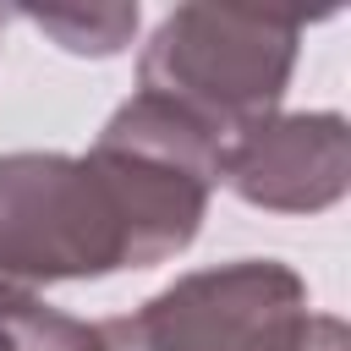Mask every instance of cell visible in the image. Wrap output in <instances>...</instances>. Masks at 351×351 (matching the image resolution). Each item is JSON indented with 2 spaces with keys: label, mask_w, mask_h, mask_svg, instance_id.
<instances>
[{
  "label": "cell",
  "mask_w": 351,
  "mask_h": 351,
  "mask_svg": "<svg viewBox=\"0 0 351 351\" xmlns=\"http://www.w3.org/2000/svg\"><path fill=\"white\" fill-rule=\"evenodd\" d=\"M225 137L132 93L88 154H0V307L66 280H110L186 252L219 186Z\"/></svg>",
  "instance_id": "6da1fadb"
},
{
  "label": "cell",
  "mask_w": 351,
  "mask_h": 351,
  "mask_svg": "<svg viewBox=\"0 0 351 351\" xmlns=\"http://www.w3.org/2000/svg\"><path fill=\"white\" fill-rule=\"evenodd\" d=\"M302 16L274 11H230V5H176L159 16L137 55V93H154L219 137L280 110L296 55Z\"/></svg>",
  "instance_id": "7a4b0ae2"
},
{
  "label": "cell",
  "mask_w": 351,
  "mask_h": 351,
  "mask_svg": "<svg viewBox=\"0 0 351 351\" xmlns=\"http://www.w3.org/2000/svg\"><path fill=\"white\" fill-rule=\"evenodd\" d=\"M0 318H5L11 351H104V340H99V324H88V318H71V313L49 307L44 296H38V302L0 307Z\"/></svg>",
  "instance_id": "8992f818"
},
{
  "label": "cell",
  "mask_w": 351,
  "mask_h": 351,
  "mask_svg": "<svg viewBox=\"0 0 351 351\" xmlns=\"http://www.w3.org/2000/svg\"><path fill=\"white\" fill-rule=\"evenodd\" d=\"M22 22H33L44 38H55L66 55L82 60H110L137 38V0H110V5H22Z\"/></svg>",
  "instance_id": "5b68a950"
},
{
  "label": "cell",
  "mask_w": 351,
  "mask_h": 351,
  "mask_svg": "<svg viewBox=\"0 0 351 351\" xmlns=\"http://www.w3.org/2000/svg\"><path fill=\"white\" fill-rule=\"evenodd\" d=\"M0 351H11V335H5V318H0Z\"/></svg>",
  "instance_id": "ba28073f"
},
{
  "label": "cell",
  "mask_w": 351,
  "mask_h": 351,
  "mask_svg": "<svg viewBox=\"0 0 351 351\" xmlns=\"http://www.w3.org/2000/svg\"><path fill=\"white\" fill-rule=\"evenodd\" d=\"M0 27H5V11H0Z\"/></svg>",
  "instance_id": "9c48e42d"
},
{
  "label": "cell",
  "mask_w": 351,
  "mask_h": 351,
  "mask_svg": "<svg viewBox=\"0 0 351 351\" xmlns=\"http://www.w3.org/2000/svg\"><path fill=\"white\" fill-rule=\"evenodd\" d=\"M269 351H351V335H346V324L335 318V313H296L280 335H274V346Z\"/></svg>",
  "instance_id": "52a82bcc"
},
{
  "label": "cell",
  "mask_w": 351,
  "mask_h": 351,
  "mask_svg": "<svg viewBox=\"0 0 351 351\" xmlns=\"http://www.w3.org/2000/svg\"><path fill=\"white\" fill-rule=\"evenodd\" d=\"M307 280L280 258H230L176 274L121 318H99L104 351H269L307 313Z\"/></svg>",
  "instance_id": "3957f363"
},
{
  "label": "cell",
  "mask_w": 351,
  "mask_h": 351,
  "mask_svg": "<svg viewBox=\"0 0 351 351\" xmlns=\"http://www.w3.org/2000/svg\"><path fill=\"white\" fill-rule=\"evenodd\" d=\"M219 186L263 214H324L351 186V132L340 110H274L219 154Z\"/></svg>",
  "instance_id": "277c9868"
}]
</instances>
